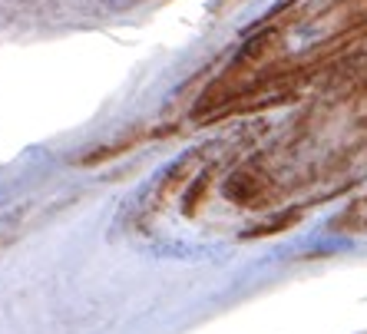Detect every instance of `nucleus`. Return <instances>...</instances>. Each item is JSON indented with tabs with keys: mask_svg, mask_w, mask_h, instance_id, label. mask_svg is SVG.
Returning a JSON list of instances; mask_svg holds the SVG:
<instances>
[{
	"mask_svg": "<svg viewBox=\"0 0 367 334\" xmlns=\"http://www.w3.org/2000/svg\"><path fill=\"white\" fill-rule=\"evenodd\" d=\"M261 189H265V182L258 179L255 172H235V176L225 182V195H228L232 202H255L258 195H261Z\"/></svg>",
	"mask_w": 367,
	"mask_h": 334,
	"instance_id": "1",
	"label": "nucleus"
},
{
	"mask_svg": "<svg viewBox=\"0 0 367 334\" xmlns=\"http://www.w3.org/2000/svg\"><path fill=\"white\" fill-rule=\"evenodd\" d=\"M272 40H275V34H272V30H265V34H258L255 40H248V43H245V47H241V53L235 56V63H252V60H258V56L265 53V50H268V43H272Z\"/></svg>",
	"mask_w": 367,
	"mask_h": 334,
	"instance_id": "2",
	"label": "nucleus"
}]
</instances>
